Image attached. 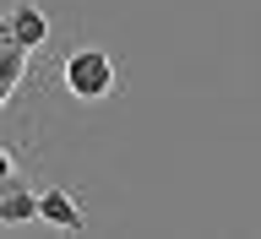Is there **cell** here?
Segmentation results:
<instances>
[{"instance_id":"obj_1","label":"cell","mask_w":261,"mask_h":239,"mask_svg":"<svg viewBox=\"0 0 261 239\" xmlns=\"http://www.w3.org/2000/svg\"><path fill=\"white\" fill-rule=\"evenodd\" d=\"M65 93L76 103H98L114 93V60L109 49H71L65 55Z\"/></svg>"},{"instance_id":"obj_2","label":"cell","mask_w":261,"mask_h":239,"mask_svg":"<svg viewBox=\"0 0 261 239\" xmlns=\"http://www.w3.org/2000/svg\"><path fill=\"white\" fill-rule=\"evenodd\" d=\"M0 44H16V49H44L49 44V16L44 6H33V0H16L11 11L0 16Z\"/></svg>"},{"instance_id":"obj_3","label":"cell","mask_w":261,"mask_h":239,"mask_svg":"<svg viewBox=\"0 0 261 239\" xmlns=\"http://www.w3.org/2000/svg\"><path fill=\"white\" fill-rule=\"evenodd\" d=\"M33 218H38V191L11 174L6 185H0V223L16 228V223H33Z\"/></svg>"},{"instance_id":"obj_4","label":"cell","mask_w":261,"mask_h":239,"mask_svg":"<svg viewBox=\"0 0 261 239\" xmlns=\"http://www.w3.org/2000/svg\"><path fill=\"white\" fill-rule=\"evenodd\" d=\"M38 218H44V223H55V228H65V234H82V228H87V218L76 212L71 191H60V185L38 191Z\"/></svg>"},{"instance_id":"obj_5","label":"cell","mask_w":261,"mask_h":239,"mask_svg":"<svg viewBox=\"0 0 261 239\" xmlns=\"http://www.w3.org/2000/svg\"><path fill=\"white\" fill-rule=\"evenodd\" d=\"M22 71H28V49L0 44V87H6V93H11L16 82H22Z\"/></svg>"},{"instance_id":"obj_6","label":"cell","mask_w":261,"mask_h":239,"mask_svg":"<svg viewBox=\"0 0 261 239\" xmlns=\"http://www.w3.org/2000/svg\"><path fill=\"white\" fill-rule=\"evenodd\" d=\"M16 174V163H11V152H6V147H0V185H6V179Z\"/></svg>"},{"instance_id":"obj_7","label":"cell","mask_w":261,"mask_h":239,"mask_svg":"<svg viewBox=\"0 0 261 239\" xmlns=\"http://www.w3.org/2000/svg\"><path fill=\"white\" fill-rule=\"evenodd\" d=\"M6 98H11V93H6V87H0V109H6Z\"/></svg>"}]
</instances>
